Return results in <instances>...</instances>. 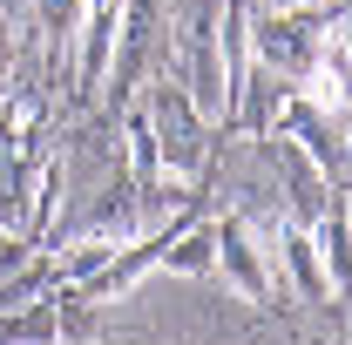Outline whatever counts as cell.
I'll list each match as a JSON object with an SVG mask.
<instances>
[{
  "label": "cell",
  "mask_w": 352,
  "mask_h": 345,
  "mask_svg": "<svg viewBox=\"0 0 352 345\" xmlns=\"http://www.w3.org/2000/svg\"><path fill=\"white\" fill-rule=\"evenodd\" d=\"M210 264L230 278L237 298H251V304L271 298V244H258L244 223H217V258Z\"/></svg>",
  "instance_id": "1"
},
{
  "label": "cell",
  "mask_w": 352,
  "mask_h": 345,
  "mask_svg": "<svg viewBox=\"0 0 352 345\" xmlns=\"http://www.w3.org/2000/svg\"><path fill=\"white\" fill-rule=\"evenodd\" d=\"M311 251L325 264V278H332V291L346 285V216H325L318 230H311Z\"/></svg>",
  "instance_id": "2"
},
{
  "label": "cell",
  "mask_w": 352,
  "mask_h": 345,
  "mask_svg": "<svg viewBox=\"0 0 352 345\" xmlns=\"http://www.w3.org/2000/svg\"><path fill=\"white\" fill-rule=\"evenodd\" d=\"M210 258H217V230H190L170 251V271H210Z\"/></svg>",
  "instance_id": "3"
}]
</instances>
